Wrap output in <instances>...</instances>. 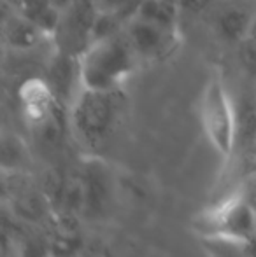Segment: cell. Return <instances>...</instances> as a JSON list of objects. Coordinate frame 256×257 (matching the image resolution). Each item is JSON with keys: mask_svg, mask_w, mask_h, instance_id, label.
Masks as SVG:
<instances>
[{"mask_svg": "<svg viewBox=\"0 0 256 257\" xmlns=\"http://www.w3.org/2000/svg\"><path fill=\"white\" fill-rule=\"evenodd\" d=\"M239 56L242 67L256 77V42L251 41V39H246L244 42H240Z\"/></svg>", "mask_w": 256, "mask_h": 257, "instance_id": "7c38bea8", "label": "cell"}, {"mask_svg": "<svg viewBox=\"0 0 256 257\" xmlns=\"http://www.w3.org/2000/svg\"><path fill=\"white\" fill-rule=\"evenodd\" d=\"M6 6V4H4ZM7 13L4 16L2 23V37L4 46L9 49L11 53H32L35 49L41 48L42 41L49 39L41 28L30 20H27L21 14L14 13L13 9L6 6Z\"/></svg>", "mask_w": 256, "mask_h": 257, "instance_id": "52a82bcc", "label": "cell"}, {"mask_svg": "<svg viewBox=\"0 0 256 257\" xmlns=\"http://www.w3.org/2000/svg\"><path fill=\"white\" fill-rule=\"evenodd\" d=\"M4 4L37 25L49 39L58 28L62 9H58L53 0H4Z\"/></svg>", "mask_w": 256, "mask_h": 257, "instance_id": "ba28073f", "label": "cell"}, {"mask_svg": "<svg viewBox=\"0 0 256 257\" xmlns=\"http://www.w3.org/2000/svg\"><path fill=\"white\" fill-rule=\"evenodd\" d=\"M247 39H251V41L256 42V13H254V16H253V23H251L249 35H247Z\"/></svg>", "mask_w": 256, "mask_h": 257, "instance_id": "5bb4252c", "label": "cell"}, {"mask_svg": "<svg viewBox=\"0 0 256 257\" xmlns=\"http://www.w3.org/2000/svg\"><path fill=\"white\" fill-rule=\"evenodd\" d=\"M200 117L207 139L223 158H228L237 144V114L219 77H212L205 84L200 100Z\"/></svg>", "mask_w": 256, "mask_h": 257, "instance_id": "3957f363", "label": "cell"}, {"mask_svg": "<svg viewBox=\"0 0 256 257\" xmlns=\"http://www.w3.org/2000/svg\"><path fill=\"white\" fill-rule=\"evenodd\" d=\"M127 25L123 23V20L116 16L113 13H106V11H99V16L93 25L92 32V42L104 41V39L114 37V35L121 34L125 30Z\"/></svg>", "mask_w": 256, "mask_h": 257, "instance_id": "8fae6325", "label": "cell"}, {"mask_svg": "<svg viewBox=\"0 0 256 257\" xmlns=\"http://www.w3.org/2000/svg\"><path fill=\"white\" fill-rule=\"evenodd\" d=\"M79 61L82 88L95 91L123 89L127 79L140 63L125 32L104 41L92 42L79 56Z\"/></svg>", "mask_w": 256, "mask_h": 257, "instance_id": "6da1fadb", "label": "cell"}, {"mask_svg": "<svg viewBox=\"0 0 256 257\" xmlns=\"http://www.w3.org/2000/svg\"><path fill=\"white\" fill-rule=\"evenodd\" d=\"M97 0H70L62 11V18L51 41L60 53L81 56L92 44V32L99 16Z\"/></svg>", "mask_w": 256, "mask_h": 257, "instance_id": "277c9868", "label": "cell"}, {"mask_svg": "<svg viewBox=\"0 0 256 257\" xmlns=\"http://www.w3.org/2000/svg\"><path fill=\"white\" fill-rule=\"evenodd\" d=\"M125 107V91H95L82 88L68 107L75 137L90 147L104 144L114 132Z\"/></svg>", "mask_w": 256, "mask_h": 257, "instance_id": "7a4b0ae2", "label": "cell"}, {"mask_svg": "<svg viewBox=\"0 0 256 257\" xmlns=\"http://www.w3.org/2000/svg\"><path fill=\"white\" fill-rule=\"evenodd\" d=\"M212 0H178V6L181 9V14H190V16H198L202 14Z\"/></svg>", "mask_w": 256, "mask_h": 257, "instance_id": "4fadbf2b", "label": "cell"}, {"mask_svg": "<svg viewBox=\"0 0 256 257\" xmlns=\"http://www.w3.org/2000/svg\"><path fill=\"white\" fill-rule=\"evenodd\" d=\"M253 96H254V100H256V77H254V86H253Z\"/></svg>", "mask_w": 256, "mask_h": 257, "instance_id": "9a60e30c", "label": "cell"}, {"mask_svg": "<svg viewBox=\"0 0 256 257\" xmlns=\"http://www.w3.org/2000/svg\"><path fill=\"white\" fill-rule=\"evenodd\" d=\"M181 9L178 0H142L137 18H142L168 30H178Z\"/></svg>", "mask_w": 256, "mask_h": 257, "instance_id": "30bf717a", "label": "cell"}, {"mask_svg": "<svg viewBox=\"0 0 256 257\" xmlns=\"http://www.w3.org/2000/svg\"><path fill=\"white\" fill-rule=\"evenodd\" d=\"M63 107H70L75 96L82 89L81 81V61L79 56L60 53L55 49L46 67V75L42 77Z\"/></svg>", "mask_w": 256, "mask_h": 257, "instance_id": "8992f818", "label": "cell"}, {"mask_svg": "<svg viewBox=\"0 0 256 257\" xmlns=\"http://www.w3.org/2000/svg\"><path fill=\"white\" fill-rule=\"evenodd\" d=\"M123 32L140 61L163 60L174 51L179 41L178 30H168L137 16L128 21Z\"/></svg>", "mask_w": 256, "mask_h": 257, "instance_id": "5b68a950", "label": "cell"}, {"mask_svg": "<svg viewBox=\"0 0 256 257\" xmlns=\"http://www.w3.org/2000/svg\"><path fill=\"white\" fill-rule=\"evenodd\" d=\"M254 13L244 6H226L214 20L216 34L230 44H240L249 35Z\"/></svg>", "mask_w": 256, "mask_h": 257, "instance_id": "9c48e42d", "label": "cell"}]
</instances>
